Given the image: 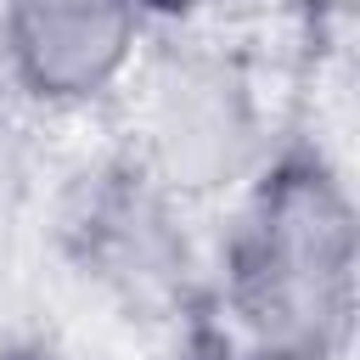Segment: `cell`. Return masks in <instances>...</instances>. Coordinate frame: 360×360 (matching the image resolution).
<instances>
[{
  "label": "cell",
  "mask_w": 360,
  "mask_h": 360,
  "mask_svg": "<svg viewBox=\"0 0 360 360\" xmlns=\"http://www.w3.org/2000/svg\"><path fill=\"white\" fill-rule=\"evenodd\" d=\"M146 17L135 0H0V51L39 107H90L124 84Z\"/></svg>",
  "instance_id": "277c9868"
},
{
  "label": "cell",
  "mask_w": 360,
  "mask_h": 360,
  "mask_svg": "<svg viewBox=\"0 0 360 360\" xmlns=\"http://www.w3.org/2000/svg\"><path fill=\"white\" fill-rule=\"evenodd\" d=\"M141 163L186 202L248 186L264 163V118L242 62L208 45H174L141 84Z\"/></svg>",
  "instance_id": "7a4b0ae2"
},
{
  "label": "cell",
  "mask_w": 360,
  "mask_h": 360,
  "mask_svg": "<svg viewBox=\"0 0 360 360\" xmlns=\"http://www.w3.org/2000/svg\"><path fill=\"white\" fill-rule=\"evenodd\" d=\"M219 360H309V354H292V349H264V343H242V338H231V349H225Z\"/></svg>",
  "instance_id": "8992f818"
},
{
  "label": "cell",
  "mask_w": 360,
  "mask_h": 360,
  "mask_svg": "<svg viewBox=\"0 0 360 360\" xmlns=\"http://www.w3.org/2000/svg\"><path fill=\"white\" fill-rule=\"evenodd\" d=\"M214 0H135V11L146 17V22H191V17H202Z\"/></svg>",
  "instance_id": "5b68a950"
},
{
  "label": "cell",
  "mask_w": 360,
  "mask_h": 360,
  "mask_svg": "<svg viewBox=\"0 0 360 360\" xmlns=\"http://www.w3.org/2000/svg\"><path fill=\"white\" fill-rule=\"evenodd\" d=\"M62 248L73 270L129 315H163L186 298L191 248L180 231V197L141 158L79 174L62 208Z\"/></svg>",
  "instance_id": "3957f363"
},
{
  "label": "cell",
  "mask_w": 360,
  "mask_h": 360,
  "mask_svg": "<svg viewBox=\"0 0 360 360\" xmlns=\"http://www.w3.org/2000/svg\"><path fill=\"white\" fill-rule=\"evenodd\" d=\"M231 338L338 360L360 315V202L343 174L309 152H276L242 186L219 253Z\"/></svg>",
  "instance_id": "6da1fadb"
},
{
  "label": "cell",
  "mask_w": 360,
  "mask_h": 360,
  "mask_svg": "<svg viewBox=\"0 0 360 360\" xmlns=\"http://www.w3.org/2000/svg\"><path fill=\"white\" fill-rule=\"evenodd\" d=\"M17 360H39V354H17Z\"/></svg>",
  "instance_id": "ba28073f"
},
{
  "label": "cell",
  "mask_w": 360,
  "mask_h": 360,
  "mask_svg": "<svg viewBox=\"0 0 360 360\" xmlns=\"http://www.w3.org/2000/svg\"><path fill=\"white\" fill-rule=\"evenodd\" d=\"M354 343H360V315H354Z\"/></svg>",
  "instance_id": "52a82bcc"
}]
</instances>
